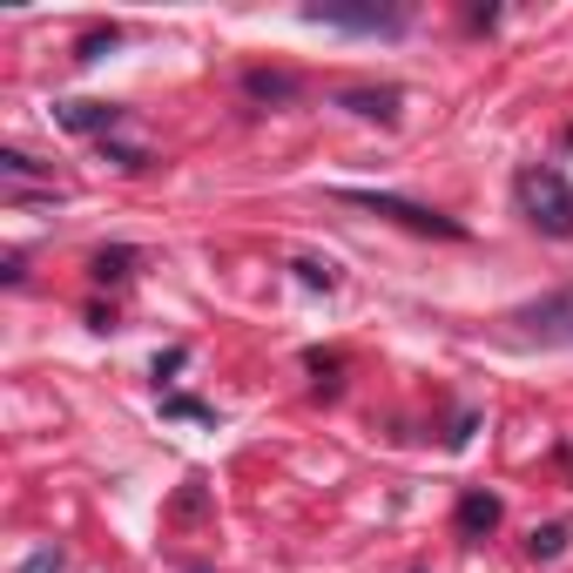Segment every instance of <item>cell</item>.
Returning a JSON list of instances; mask_svg holds the SVG:
<instances>
[{
	"instance_id": "cell-1",
	"label": "cell",
	"mask_w": 573,
	"mask_h": 573,
	"mask_svg": "<svg viewBox=\"0 0 573 573\" xmlns=\"http://www.w3.org/2000/svg\"><path fill=\"white\" fill-rule=\"evenodd\" d=\"M513 196H520V216L540 229V237H553V243L573 237V182H566V169H553V163H526L520 182H513Z\"/></svg>"
},
{
	"instance_id": "cell-2",
	"label": "cell",
	"mask_w": 573,
	"mask_h": 573,
	"mask_svg": "<svg viewBox=\"0 0 573 573\" xmlns=\"http://www.w3.org/2000/svg\"><path fill=\"white\" fill-rule=\"evenodd\" d=\"M351 210H371V216H392L405 229H418V237H445V243H466V223H452L426 203H411V196H392V189H337Z\"/></svg>"
},
{
	"instance_id": "cell-3",
	"label": "cell",
	"mask_w": 573,
	"mask_h": 573,
	"mask_svg": "<svg viewBox=\"0 0 573 573\" xmlns=\"http://www.w3.org/2000/svg\"><path fill=\"white\" fill-rule=\"evenodd\" d=\"M303 21L311 27H344V34H405L411 8H344V0H311Z\"/></svg>"
},
{
	"instance_id": "cell-4",
	"label": "cell",
	"mask_w": 573,
	"mask_h": 573,
	"mask_svg": "<svg viewBox=\"0 0 573 573\" xmlns=\"http://www.w3.org/2000/svg\"><path fill=\"white\" fill-rule=\"evenodd\" d=\"M55 122H61V129H74V135L108 142L115 129H122V108H115V102H61V108H55Z\"/></svg>"
},
{
	"instance_id": "cell-5",
	"label": "cell",
	"mask_w": 573,
	"mask_h": 573,
	"mask_svg": "<svg viewBox=\"0 0 573 573\" xmlns=\"http://www.w3.org/2000/svg\"><path fill=\"white\" fill-rule=\"evenodd\" d=\"M500 513H506V506H500V492H479V486H473L466 500H458L452 520H458V533H466V540H486V533L500 526Z\"/></svg>"
},
{
	"instance_id": "cell-6",
	"label": "cell",
	"mask_w": 573,
	"mask_h": 573,
	"mask_svg": "<svg viewBox=\"0 0 573 573\" xmlns=\"http://www.w3.org/2000/svg\"><path fill=\"white\" fill-rule=\"evenodd\" d=\"M243 95H250V102H297L303 82H297V74H284V68H250V74H243Z\"/></svg>"
},
{
	"instance_id": "cell-7",
	"label": "cell",
	"mask_w": 573,
	"mask_h": 573,
	"mask_svg": "<svg viewBox=\"0 0 573 573\" xmlns=\"http://www.w3.org/2000/svg\"><path fill=\"white\" fill-rule=\"evenodd\" d=\"M88 277H95V284H129V277H135V250H129V243H108V250H95Z\"/></svg>"
},
{
	"instance_id": "cell-8",
	"label": "cell",
	"mask_w": 573,
	"mask_h": 573,
	"mask_svg": "<svg viewBox=\"0 0 573 573\" xmlns=\"http://www.w3.org/2000/svg\"><path fill=\"white\" fill-rule=\"evenodd\" d=\"M351 115H378V122H392L398 115V88H351V95H337Z\"/></svg>"
},
{
	"instance_id": "cell-9",
	"label": "cell",
	"mask_w": 573,
	"mask_h": 573,
	"mask_svg": "<svg viewBox=\"0 0 573 573\" xmlns=\"http://www.w3.org/2000/svg\"><path fill=\"white\" fill-rule=\"evenodd\" d=\"M566 540H573V533H566V520H553V526H533L526 553H533V560H560V553H566Z\"/></svg>"
},
{
	"instance_id": "cell-10",
	"label": "cell",
	"mask_w": 573,
	"mask_h": 573,
	"mask_svg": "<svg viewBox=\"0 0 573 573\" xmlns=\"http://www.w3.org/2000/svg\"><path fill=\"white\" fill-rule=\"evenodd\" d=\"M0 169H8L14 182H55V169H48V163H34L27 148H0Z\"/></svg>"
},
{
	"instance_id": "cell-11",
	"label": "cell",
	"mask_w": 573,
	"mask_h": 573,
	"mask_svg": "<svg viewBox=\"0 0 573 573\" xmlns=\"http://www.w3.org/2000/svg\"><path fill=\"white\" fill-rule=\"evenodd\" d=\"M290 271H297L303 284H311V290H331V284H337V271H331V263H318V256H297Z\"/></svg>"
},
{
	"instance_id": "cell-12",
	"label": "cell",
	"mask_w": 573,
	"mask_h": 573,
	"mask_svg": "<svg viewBox=\"0 0 573 573\" xmlns=\"http://www.w3.org/2000/svg\"><path fill=\"white\" fill-rule=\"evenodd\" d=\"M102 156L115 169H148V148H129V142H102Z\"/></svg>"
},
{
	"instance_id": "cell-13",
	"label": "cell",
	"mask_w": 573,
	"mask_h": 573,
	"mask_svg": "<svg viewBox=\"0 0 573 573\" xmlns=\"http://www.w3.org/2000/svg\"><path fill=\"white\" fill-rule=\"evenodd\" d=\"M115 41H122V34H115V27H95V34H82V55H74V61H102Z\"/></svg>"
},
{
	"instance_id": "cell-14",
	"label": "cell",
	"mask_w": 573,
	"mask_h": 573,
	"mask_svg": "<svg viewBox=\"0 0 573 573\" xmlns=\"http://www.w3.org/2000/svg\"><path fill=\"white\" fill-rule=\"evenodd\" d=\"M163 411H169V418H203V426H216V411H210L203 398H163Z\"/></svg>"
},
{
	"instance_id": "cell-15",
	"label": "cell",
	"mask_w": 573,
	"mask_h": 573,
	"mask_svg": "<svg viewBox=\"0 0 573 573\" xmlns=\"http://www.w3.org/2000/svg\"><path fill=\"white\" fill-rule=\"evenodd\" d=\"M182 365H189V351H182V344H176V351H163V358H156V378H163V385H169V378H176Z\"/></svg>"
},
{
	"instance_id": "cell-16",
	"label": "cell",
	"mask_w": 573,
	"mask_h": 573,
	"mask_svg": "<svg viewBox=\"0 0 573 573\" xmlns=\"http://www.w3.org/2000/svg\"><path fill=\"white\" fill-rule=\"evenodd\" d=\"M21 573H61V553H27Z\"/></svg>"
},
{
	"instance_id": "cell-17",
	"label": "cell",
	"mask_w": 573,
	"mask_h": 573,
	"mask_svg": "<svg viewBox=\"0 0 573 573\" xmlns=\"http://www.w3.org/2000/svg\"><path fill=\"white\" fill-rule=\"evenodd\" d=\"M473 432H479V418H473V411H458V418H452V445H466Z\"/></svg>"
},
{
	"instance_id": "cell-18",
	"label": "cell",
	"mask_w": 573,
	"mask_h": 573,
	"mask_svg": "<svg viewBox=\"0 0 573 573\" xmlns=\"http://www.w3.org/2000/svg\"><path fill=\"white\" fill-rule=\"evenodd\" d=\"M189 573H210V566H189Z\"/></svg>"
}]
</instances>
